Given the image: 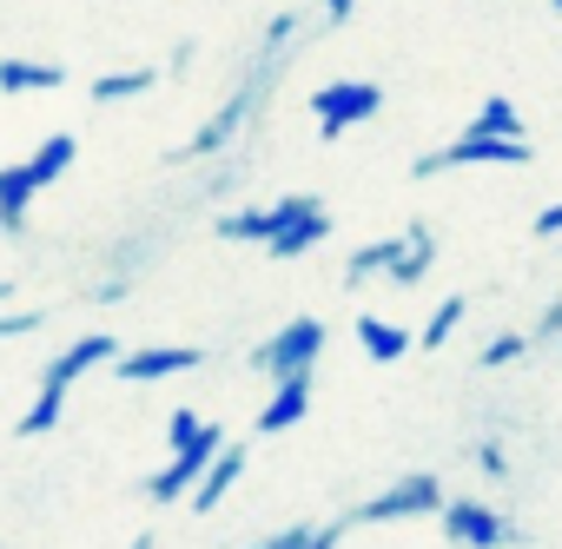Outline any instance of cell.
<instances>
[{
    "instance_id": "8fae6325",
    "label": "cell",
    "mask_w": 562,
    "mask_h": 549,
    "mask_svg": "<svg viewBox=\"0 0 562 549\" xmlns=\"http://www.w3.org/2000/svg\"><path fill=\"white\" fill-rule=\"evenodd\" d=\"M106 358H120L113 332H87V338H74V345L47 365V378H41V384H47V391H74V384H80L93 365H106Z\"/></svg>"
},
{
    "instance_id": "7a4b0ae2",
    "label": "cell",
    "mask_w": 562,
    "mask_h": 549,
    "mask_svg": "<svg viewBox=\"0 0 562 549\" xmlns=\"http://www.w3.org/2000/svg\"><path fill=\"white\" fill-rule=\"evenodd\" d=\"M443 483H437V470H404L397 483H384L378 496H364L345 523H411V516H443Z\"/></svg>"
},
{
    "instance_id": "ba28073f",
    "label": "cell",
    "mask_w": 562,
    "mask_h": 549,
    "mask_svg": "<svg viewBox=\"0 0 562 549\" xmlns=\"http://www.w3.org/2000/svg\"><path fill=\"white\" fill-rule=\"evenodd\" d=\"M318 199L312 192H285V199H271V205H238V212H225L212 232L225 238V245H271L278 232H285L299 212H312Z\"/></svg>"
},
{
    "instance_id": "f546056e",
    "label": "cell",
    "mask_w": 562,
    "mask_h": 549,
    "mask_svg": "<svg viewBox=\"0 0 562 549\" xmlns=\"http://www.w3.org/2000/svg\"><path fill=\"white\" fill-rule=\"evenodd\" d=\"M529 232H536V238H555V232H562V199H555V205H542Z\"/></svg>"
},
{
    "instance_id": "6da1fadb",
    "label": "cell",
    "mask_w": 562,
    "mask_h": 549,
    "mask_svg": "<svg viewBox=\"0 0 562 549\" xmlns=\"http://www.w3.org/2000/svg\"><path fill=\"white\" fill-rule=\"evenodd\" d=\"M325 318H292V325H278L258 351H251V371L258 378H271V384H285V378H305V371H318V358H325Z\"/></svg>"
},
{
    "instance_id": "836d02e7",
    "label": "cell",
    "mask_w": 562,
    "mask_h": 549,
    "mask_svg": "<svg viewBox=\"0 0 562 549\" xmlns=\"http://www.w3.org/2000/svg\"><path fill=\"white\" fill-rule=\"evenodd\" d=\"M549 8H555V14H562V0H549Z\"/></svg>"
},
{
    "instance_id": "d4e9b609",
    "label": "cell",
    "mask_w": 562,
    "mask_h": 549,
    "mask_svg": "<svg viewBox=\"0 0 562 549\" xmlns=\"http://www.w3.org/2000/svg\"><path fill=\"white\" fill-rule=\"evenodd\" d=\"M522 351H529V332H503V338H490V345L476 351V365H483V371H503V365H516Z\"/></svg>"
},
{
    "instance_id": "277c9868",
    "label": "cell",
    "mask_w": 562,
    "mask_h": 549,
    "mask_svg": "<svg viewBox=\"0 0 562 549\" xmlns=\"http://www.w3.org/2000/svg\"><path fill=\"white\" fill-rule=\"evenodd\" d=\"M536 159V146H522V139H483V133H457L450 146H437V153H417L411 159V179H443V172H457V166H529Z\"/></svg>"
},
{
    "instance_id": "30bf717a",
    "label": "cell",
    "mask_w": 562,
    "mask_h": 549,
    "mask_svg": "<svg viewBox=\"0 0 562 549\" xmlns=\"http://www.w3.org/2000/svg\"><path fill=\"white\" fill-rule=\"evenodd\" d=\"M312 397H318V371H305V378H285V384H271V397H265V411H258V437H278V430L305 424Z\"/></svg>"
},
{
    "instance_id": "3957f363",
    "label": "cell",
    "mask_w": 562,
    "mask_h": 549,
    "mask_svg": "<svg viewBox=\"0 0 562 549\" xmlns=\"http://www.w3.org/2000/svg\"><path fill=\"white\" fill-rule=\"evenodd\" d=\"M258 100H265V60H251V74L238 80V93H225V107H218V113H212V120H205V126H199V133H192L172 159H212V153H225V146L251 126Z\"/></svg>"
},
{
    "instance_id": "d6a6232c",
    "label": "cell",
    "mask_w": 562,
    "mask_h": 549,
    "mask_svg": "<svg viewBox=\"0 0 562 549\" xmlns=\"http://www.w3.org/2000/svg\"><path fill=\"white\" fill-rule=\"evenodd\" d=\"M8 299H14V285H8V279H0V305H8Z\"/></svg>"
},
{
    "instance_id": "2e32d148",
    "label": "cell",
    "mask_w": 562,
    "mask_h": 549,
    "mask_svg": "<svg viewBox=\"0 0 562 549\" xmlns=\"http://www.w3.org/2000/svg\"><path fill=\"white\" fill-rule=\"evenodd\" d=\"M74 159H80V139H74V133H47V139L34 146V159H21V166H27L34 192H47V186H54V179H60Z\"/></svg>"
},
{
    "instance_id": "ffe728a7",
    "label": "cell",
    "mask_w": 562,
    "mask_h": 549,
    "mask_svg": "<svg viewBox=\"0 0 562 549\" xmlns=\"http://www.w3.org/2000/svg\"><path fill=\"white\" fill-rule=\"evenodd\" d=\"M397 245L404 238H378V245H358L345 258V285H364V279H391V265H397Z\"/></svg>"
},
{
    "instance_id": "8992f818",
    "label": "cell",
    "mask_w": 562,
    "mask_h": 549,
    "mask_svg": "<svg viewBox=\"0 0 562 549\" xmlns=\"http://www.w3.org/2000/svg\"><path fill=\"white\" fill-rule=\"evenodd\" d=\"M225 444H232V437H225V430H218V417H212V424H205V430H199V437H192L186 450H172V463H166L159 477H146V496H153V503H186V496L199 490V477L212 470V457H218Z\"/></svg>"
},
{
    "instance_id": "4fadbf2b",
    "label": "cell",
    "mask_w": 562,
    "mask_h": 549,
    "mask_svg": "<svg viewBox=\"0 0 562 549\" xmlns=\"http://www.w3.org/2000/svg\"><path fill=\"white\" fill-rule=\"evenodd\" d=\"M430 265H437V232H430V225L417 219V225L404 232V245H397L391 285H404V292H411V285H424V279H430Z\"/></svg>"
},
{
    "instance_id": "cb8c5ba5",
    "label": "cell",
    "mask_w": 562,
    "mask_h": 549,
    "mask_svg": "<svg viewBox=\"0 0 562 549\" xmlns=\"http://www.w3.org/2000/svg\"><path fill=\"white\" fill-rule=\"evenodd\" d=\"M60 411H67V391H47V384H41V397H34V411H27V417H21L14 430H21V437H47V430L60 424Z\"/></svg>"
},
{
    "instance_id": "9a60e30c",
    "label": "cell",
    "mask_w": 562,
    "mask_h": 549,
    "mask_svg": "<svg viewBox=\"0 0 562 549\" xmlns=\"http://www.w3.org/2000/svg\"><path fill=\"white\" fill-rule=\"evenodd\" d=\"M41 192H34V179H27V166H0V232L8 238H21L27 232V205H34Z\"/></svg>"
},
{
    "instance_id": "4dcf8cb0",
    "label": "cell",
    "mask_w": 562,
    "mask_h": 549,
    "mask_svg": "<svg viewBox=\"0 0 562 549\" xmlns=\"http://www.w3.org/2000/svg\"><path fill=\"white\" fill-rule=\"evenodd\" d=\"M318 8H325V21H331V27H345V21H351V8H358V0H318Z\"/></svg>"
},
{
    "instance_id": "e0dca14e",
    "label": "cell",
    "mask_w": 562,
    "mask_h": 549,
    "mask_svg": "<svg viewBox=\"0 0 562 549\" xmlns=\"http://www.w3.org/2000/svg\"><path fill=\"white\" fill-rule=\"evenodd\" d=\"M358 345H364L371 365H397V358L411 351V332L391 325V318H371V312H364V318H358Z\"/></svg>"
},
{
    "instance_id": "484cf974",
    "label": "cell",
    "mask_w": 562,
    "mask_h": 549,
    "mask_svg": "<svg viewBox=\"0 0 562 549\" xmlns=\"http://www.w3.org/2000/svg\"><path fill=\"white\" fill-rule=\"evenodd\" d=\"M199 430H205V417H199L192 404H179V411L166 417V450H186V444H192Z\"/></svg>"
},
{
    "instance_id": "5b68a950",
    "label": "cell",
    "mask_w": 562,
    "mask_h": 549,
    "mask_svg": "<svg viewBox=\"0 0 562 549\" xmlns=\"http://www.w3.org/2000/svg\"><path fill=\"white\" fill-rule=\"evenodd\" d=\"M312 113H318V139H345L358 120L384 113V87L378 80H331L312 93Z\"/></svg>"
},
{
    "instance_id": "4316f807",
    "label": "cell",
    "mask_w": 562,
    "mask_h": 549,
    "mask_svg": "<svg viewBox=\"0 0 562 549\" xmlns=\"http://www.w3.org/2000/svg\"><path fill=\"white\" fill-rule=\"evenodd\" d=\"M299 34V14H271V27H265V54H285V41ZM258 54V60H265Z\"/></svg>"
},
{
    "instance_id": "83f0119b",
    "label": "cell",
    "mask_w": 562,
    "mask_h": 549,
    "mask_svg": "<svg viewBox=\"0 0 562 549\" xmlns=\"http://www.w3.org/2000/svg\"><path fill=\"white\" fill-rule=\"evenodd\" d=\"M27 332H41V312H0V345H8V338H27Z\"/></svg>"
},
{
    "instance_id": "1f68e13d",
    "label": "cell",
    "mask_w": 562,
    "mask_h": 549,
    "mask_svg": "<svg viewBox=\"0 0 562 549\" xmlns=\"http://www.w3.org/2000/svg\"><path fill=\"white\" fill-rule=\"evenodd\" d=\"M133 549H159V542H153V536H133Z\"/></svg>"
},
{
    "instance_id": "e575fe53",
    "label": "cell",
    "mask_w": 562,
    "mask_h": 549,
    "mask_svg": "<svg viewBox=\"0 0 562 549\" xmlns=\"http://www.w3.org/2000/svg\"><path fill=\"white\" fill-rule=\"evenodd\" d=\"M555 345H562V338H555Z\"/></svg>"
},
{
    "instance_id": "44dd1931",
    "label": "cell",
    "mask_w": 562,
    "mask_h": 549,
    "mask_svg": "<svg viewBox=\"0 0 562 549\" xmlns=\"http://www.w3.org/2000/svg\"><path fill=\"white\" fill-rule=\"evenodd\" d=\"M470 133H483V139H522V113H516V100H509V93H490V100L476 107Z\"/></svg>"
},
{
    "instance_id": "52a82bcc",
    "label": "cell",
    "mask_w": 562,
    "mask_h": 549,
    "mask_svg": "<svg viewBox=\"0 0 562 549\" xmlns=\"http://www.w3.org/2000/svg\"><path fill=\"white\" fill-rule=\"evenodd\" d=\"M443 536H450L457 549H516V542H522V529H516L503 509L476 503V496H450V503H443Z\"/></svg>"
},
{
    "instance_id": "603a6c76",
    "label": "cell",
    "mask_w": 562,
    "mask_h": 549,
    "mask_svg": "<svg viewBox=\"0 0 562 549\" xmlns=\"http://www.w3.org/2000/svg\"><path fill=\"white\" fill-rule=\"evenodd\" d=\"M463 312H470V299H463V292H450V299L430 312V325H424V351H443V345H450V332L463 325Z\"/></svg>"
},
{
    "instance_id": "f1b7e54d",
    "label": "cell",
    "mask_w": 562,
    "mask_h": 549,
    "mask_svg": "<svg viewBox=\"0 0 562 549\" xmlns=\"http://www.w3.org/2000/svg\"><path fill=\"white\" fill-rule=\"evenodd\" d=\"M476 470H483V477H509V457H503V444H490V437H483V444H476Z\"/></svg>"
},
{
    "instance_id": "ac0fdd59",
    "label": "cell",
    "mask_w": 562,
    "mask_h": 549,
    "mask_svg": "<svg viewBox=\"0 0 562 549\" xmlns=\"http://www.w3.org/2000/svg\"><path fill=\"white\" fill-rule=\"evenodd\" d=\"M338 536H345V523H292V529L258 536L251 549H338Z\"/></svg>"
},
{
    "instance_id": "7c38bea8",
    "label": "cell",
    "mask_w": 562,
    "mask_h": 549,
    "mask_svg": "<svg viewBox=\"0 0 562 549\" xmlns=\"http://www.w3.org/2000/svg\"><path fill=\"white\" fill-rule=\"evenodd\" d=\"M238 477H245V444H225V450L212 457V470L199 477V490H192L186 503H192L199 516H212V509H218V503L232 496V483H238Z\"/></svg>"
},
{
    "instance_id": "7402d4cb",
    "label": "cell",
    "mask_w": 562,
    "mask_h": 549,
    "mask_svg": "<svg viewBox=\"0 0 562 549\" xmlns=\"http://www.w3.org/2000/svg\"><path fill=\"white\" fill-rule=\"evenodd\" d=\"M153 87H159V74H153V67H126V74H100V80H93V100H100V107H120V100L153 93Z\"/></svg>"
},
{
    "instance_id": "9c48e42d",
    "label": "cell",
    "mask_w": 562,
    "mask_h": 549,
    "mask_svg": "<svg viewBox=\"0 0 562 549\" xmlns=\"http://www.w3.org/2000/svg\"><path fill=\"white\" fill-rule=\"evenodd\" d=\"M199 365H205L199 345H146V351H120L113 358V378L120 384H159V378H186Z\"/></svg>"
},
{
    "instance_id": "5bb4252c",
    "label": "cell",
    "mask_w": 562,
    "mask_h": 549,
    "mask_svg": "<svg viewBox=\"0 0 562 549\" xmlns=\"http://www.w3.org/2000/svg\"><path fill=\"white\" fill-rule=\"evenodd\" d=\"M325 238H331V212H325V205H312V212H299L285 232H278L265 251H271V258H305V251H312V245H325Z\"/></svg>"
},
{
    "instance_id": "d6986e66",
    "label": "cell",
    "mask_w": 562,
    "mask_h": 549,
    "mask_svg": "<svg viewBox=\"0 0 562 549\" xmlns=\"http://www.w3.org/2000/svg\"><path fill=\"white\" fill-rule=\"evenodd\" d=\"M67 74L47 60H0V93H54Z\"/></svg>"
}]
</instances>
